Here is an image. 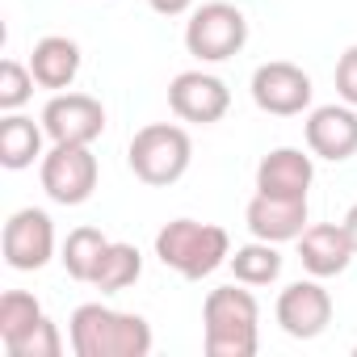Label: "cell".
<instances>
[{
    "label": "cell",
    "instance_id": "obj_1",
    "mask_svg": "<svg viewBox=\"0 0 357 357\" xmlns=\"http://www.w3.org/2000/svg\"><path fill=\"white\" fill-rule=\"evenodd\" d=\"M202 349L211 357H257L261 303L244 282L219 286L202 303Z\"/></svg>",
    "mask_w": 357,
    "mask_h": 357
},
{
    "label": "cell",
    "instance_id": "obj_2",
    "mask_svg": "<svg viewBox=\"0 0 357 357\" xmlns=\"http://www.w3.org/2000/svg\"><path fill=\"white\" fill-rule=\"evenodd\" d=\"M68 340H72L76 357H147L151 353V324L135 311L80 303L68 319Z\"/></svg>",
    "mask_w": 357,
    "mask_h": 357
},
{
    "label": "cell",
    "instance_id": "obj_3",
    "mask_svg": "<svg viewBox=\"0 0 357 357\" xmlns=\"http://www.w3.org/2000/svg\"><path fill=\"white\" fill-rule=\"evenodd\" d=\"M155 257L164 269L181 273L185 282L211 278L219 265L231 261V236L219 223H198V219H172L155 231Z\"/></svg>",
    "mask_w": 357,
    "mask_h": 357
},
{
    "label": "cell",
    "instance_id": "obj_4",
    "mask_svg": "<svg viewBox=\"0 0 357 357\" xmlns=\"http://www.w3.org/2000/svg\"><path fill=\"white\" fill-rule=\"evenodd\" d=\"M126 164L151 190L176 185L190 172V164H194V139H190L185 126H176V122H151V126L135 130V139L126 147Z\"/></svg>",
    "mask_w": 357,
    "mask_h": 357
},
{
    "label": "cell",
    "instance_id": "obj_5",
    "mask_svg": "<svg viewBox=\"0 0 357 357\" xmlns=\"http://www.w3.org/2000/svg\"><path fill=\"white\" fill-rule=\"evenodd\" d=\"M244 43H248V17L236 5H227V0L198 5L185 22V51L202 63H223L240 55Z\"/></svg>",
    "mask_w": 357,
    "mask_h": 357
},
{
    "label": "cell",
    "instance_id": "obj_6",
    "mask_svg": "<svg viewBox=\"0 0 357 357\" xmlns=\"http://www.w3.org/2000/svg\"><path fill=\"white\" fill-rule=\"evenodd\" d=\"M38 176L51 202L59 206H84L97 190L101 164L93 155V147L84 143H51V151L38 160Z\"/></svg>",
    "mask_w": 357,
    "mask_h": 357
},
{
    "label": "cell",
    "instance_id": "obj_7",
    "mask_svg": "<svg viewBox=\"0 0 357 357\" xmlns=\"http://www.w3.org/2000/svg\"><path fill=\"white\" fill-rule=\"evenodd\" d=\"M311 76L290 63V59H269L252 72V101L261 114H273V118H294L311 105Z\"/></svg>",
    "mask_w": 357,
    "mask_h": 357
},
{
    "label": "cell",
    "instance_id": "obj_8",
    "mask_svg": "<svg viewBox=\"0 0 357 357\" xmlns=\"http://www.w3.org/2000/svg\"><path fill=\"white\" fill-rule=\"evenodd\" d=\"M0 248H5V265L17 273H34L55 257V223L47 211L26 206L17 215H9L5 236H0Z\"/></svg>",
    "mask_w": 357,
    "mask_h": 357
},
{
    "label": "cell",
    "instance_id": "obj_9",
    "mask_svg": "<svg viewBox=\"0 0 357 357\" xmlns=\"http://www.w3.org/2000/svg\"><path fill=\"white\" fill-rule=\"evenodd\" d=\"M43 130L51 143H84L93 147L105 130V105L89 93H55L43 105Z\"/></svg>",
    "mask_w": 357,
    "mask_h": 357
},
{
    "label": "cell",
    "instance_id": "obj_10",
    "mask_svg": "<svg viewBox=\"0 0 357 357\" xmlns=\"http://www.w3.org/2000/svg\"><path fill=\"white\" fill-rule=\"evenodd\" d=\"M168 109L181 118V122H194V126H215L227 109H231V89L211 76V72H181L172 76L168 84Z\"/></svg>",
    "mask_w": 357,
    "mask_h": 357
},
{
    "label": "cell",
    "instance_id": "obj_11",
    "mask_svg": "<svg viewBox=\"0 0 357 357\" xmlns=\"http://www.w3.org/2000/svg\"><path fill=\"white\" fill-rule=\"evenodd\" d=\"M273 315H278V324H282L286 336H294V340H315V336L332 324V294L319 286V278L290 282V286L278 294Z\"/></svg>",
    "mask_w": 357,
    "mask_h": 357
},
{
    "label": "cell",
    "instance_id": "obj_12",
    "mask_svg": "<svg viewBox=\"0 0 357 357\" xmlns=\"http://www.w3.org/2000/svg\"><path fill=\"white\" fill-rule=\"evenodd\" d=\"M307 151L328 160V164H344L357 155V109L353 105H319L307 118Z\"/></svg>",
    "mask_w": 357,
    "mask_h": 357
},
{
    "label": "cell",
    "instance_id": "obj_13",
    "mask_svg": "<svg viewBox=\"0 0 357 357\" xmlns=\"http://www.w3.org/2000/svg\"><path fill=\"white\" fill-rule=\"evenodd\" d=\"M244 223L257 240L286 244L307 231V198H278V194H252Z\"/></svg>",
    "mask_w": 357,
    "mask_h": 357
},
{
    "label": "cell",
    "instance_id": "obj_14",
    "mask_svg": "<svg viewBox=\"0 0 357 357\" xmlns=\"http://www.w3.org/2000/svg\"><path fill=\"white\" fill-rule=\"evenodd\" d=\"M353 240L344 231V223H311L303 236H298V261L311 278H336L353 265Z\"/></svg>",
    "mask_w": 357,
    "mask_h": 357
},
{
    "label": "cell",
    "instance_id": "obj_15",
    "mask_svg": "<svg viewBox=\"0 0 357 357\" xmlns=\"http://www.w3.org/2000/svg\"><path fill=\"white\" fill-rule=\"evenodd\" d=\"M315 181V155L298 147H273L257 164V194H278V198H307Z\"/></svg>",
    "mask_w": 357,
    "mask_h": 357
},
{
    "label": "cell",
    "instance_id": "obj_16",
    "mask_svg": "<svg viewBox=\"0 0 357 357\" xmlns=\"http://www.w3.org/2000/svg\"><path fill=\"white\" fill-rule=\"evenodd\" d=\"M30 72L38 80V89H51V93H63L72 89V80L80 76V47L63 34H47L34 43L30 51Z\"/></svg>",
    "mask_w": 357,
    "mask_h": 357
},
{
    "label": "cell",
    "instance_id": "obj_17",
    "mask_svg": "<svg viewBox=\"0 0 357 357\" xmlns=\"http://www.w3.org/2000/svg\"><path fill=\"white\" fill-rule=\"evenodd\" d=\"M43 139H47L43 118L34 122V118H26L22 109H17V114H5V118H0V164H5L9 172L30 168L34 160L47 155V151H43Z\"/></svg>",
    "mask_w": 357,
    "mask_h": 357
},
{
    "label": "cell",
    "instance_id": "obj_18",
    "mask_svg": "<svg viewBox=\"0 0 357 357\" xmlns=\"http://www.w3.org/2000/svg\"><path fill=\"white\" fill-rule=\"evenodd\" d=\"M139 273H143V252H139L135 244L109 240L105 252H101V265H97V273H93V286H97L101 294H118V290L135 286Z\"/></svg>",
    "mask_w": 357,
    "mask_h": 357
},
{
    "label": "cell",
    "instance_id": "obj_19",
    "mask_svg": "<svg viewBox=\"0 0 357 357\" xmlns=\"http://www.w3.org/2000/svg\"><path fill=\"white\" fill-rule=\"evenodd\" d=\"M227 265H231L236 282H244V286H269V282L282 278V252H278V244L257 240V236H252V244L236 248Z\"/></svg>",
    "mask_w": 357,
    "mask_h": 357
},
{
    "label": "cell",
    "instance_id": "obj_20",
    "mask_svg": "<svg viewBox=\"0 0 357 357\" xmlns=\"http://www.w3.org/2000/svg\"><path fill=\"white\" fill-rule=\"evenodd\" d=\"M105 244H109V236H101L97 227H76V231H68V240H63V248H59V261H63L68 278L93 286V273H97V265H101Z\"/></svg>",
    "mask_w": 357,
    "mask_h": 357
},
{
    "label": "cell",
    "instance_id": "obj_21",
    "mask_svg": "<svg viewBox=\"0 0 357 357\" xmlns=\"http://www.w3.org/2000/svg\"><path fill=\"white\" fill-rule=\"evenodd\" d=\"M38 319H43V303L30 290L0 294V344H5V349H13L26 332H34Z\"/></svg>",
    "mask_w": 357,
    "mask_h": 357
},
{
    "label": "cell",
    "instance_id": "obj_22",
    "mask_svg": "<svg viewBox=\"0 0 357 357\" xmlns=\"http://www.w3.org/2000/svg\"><path fill=\"white\" fill-rule=\"evenodd\" d=\"M34 72H30V63H22V59H5L0 63V109L5 114H17L30 97H34Z\"/></svg>",
    "mask_w": 357,
    "mask_h": 357
},
{
    "label": "cell",
    "instance_id": "obj_23",
    "mask_svg": "<svg viewBox=\"0 0 357 357\" xmlns=\"http://www.w3.org/2000/svg\"><path fill=\"white\" fill-rule=\"evenodd\" d=\"M59 353H63V336H59V324H51L47 315L34 324V332H26L9 349V357H59Z\"/></svg>",
    "mask_w": 357,
    "mask_h": 357
},
{
    "label": "cell",
    "instance_id": "obj_24",
    "mask_svg": "<svg viewBox=\"0 0 357 357\" xmlns=\"http://www.w3.org/2000/svg\"><path fill=\"white\" fill-rule=\"evenodd\" d=\"M336 97L357 109V43L336 59Z\"/></svg>",
    "mask_w": 357,
    "mask_h": 357
},
{
    "label": "cell",
    "instance_id": "obj_25",
    "mask_svg": "<svg viewBox=\"0 0 357 357\" xmlns=\"http://www.w3.org/2000/svg\"><path fill=\"white\" fill-rule=\"evenodd\" d=\"M147 5H151L160 17H181V13L194 9V0H147Z\"/></svg>",
    "mask_w": 357,
    "mask_h": 357
},
{
    "label": "cell",
    "instance_id": "obj_26",
    "mask_svg": "<svg viewBox=\"0 0 357 357\" xmlns=\"http://www.w3.org/2000/svg\"><path fill=\"white\" fill-rule=\"evenodd\" d=\"M344 231H349V240H353V252H357V202L349 206V215H344Z\"/></svg>",
    "mask_w": 357,
    "mask_h": 357
},
{
    "label": "cell",
    "instance_id": "obj_27",
    "mask_svg": "<svg viewBox=\"0 0 357 357\" xmlns=\"http://www.w3.org/2000/svg\"><path fill=\"white\" fill-rule=\"evenodd\" d=\"M353 353H357V349H353Z\"/></svg>",
    "mask_w": 357,
    "mask_h": 357
}]
</instances>
